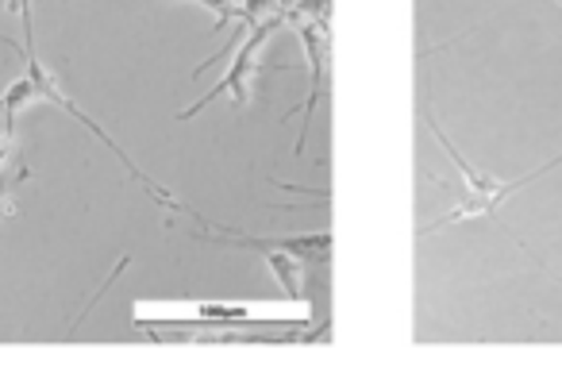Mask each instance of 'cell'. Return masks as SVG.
I'll list each match as a JSON object with an SVG mask.
<instances>
[{
    "label": "cell",
    "mask_w": 562,
    "mask_h": 370,
    "mask_svg": "<svg viewBox=\"0 0 562 370\" xmlns=\"http://www.w3.org/2000/svg\"><path fill=\"white\" fill-rule=\"evenodd\" d=\"M12 158H16V127H4L0 132V173L9 170Z\"/></svg>",
    "instance_id": "5b68a950"
},
{
    "label": "cell",
    "mask_w": 562,
    "mask_h": 370,
    "mask_svg": "<svg viewBox=\"0 0 562 370\" xmlns=\"http://www.w3.org/2000/svg\"><path fill=\"white\" fill-rule=\"evenodd\" d=\"M9 9H12V12H20V20H24V32H27V81H32V86H35V97H43V101H50V104H58V109H63V112H70V116L78 120V124H86L89 132H93L97 139H101L104 147H109L112 155H116L120 162H124L127 170H132L135 178L143 181V190H147L150 198H155V201H162V205H170V209H178V201H173L170 193H162V190H158L155 181H150L147 173H143L139 166H135L132 158H127L124 150H120V143H112V139H109V132H104L101 124H93V120H89L86 112H81L78 104H74L70 97L63 93V86H58V81H55V74H50L47 66L40 63V55H35V27H32V4H27V0H9Z\"/></svg>",
    "instance_id": "6da1fadb"
},
{
    "label": "cell",
    "mask_w": 562,
    "mask_h": 370,
    "mask_svg": "<svg viewBox=\"0 0 562 370\" xmlns=\"http://www.w3.org/2000/svg\"><path fill=\"white\" fill-rule=\"evenodd\" d=\"M559 4H562V0H559Z\"/></svg>",
    "instance_id": "8992f818"
},
{
    "label": "cell",
    "mask_w": 562,
    "mask_h": 370,
    "mask_svg": "<svg viewBox=\"0 0 562 370\" xmlns=\"http://www.w3.org/2000/svg\"><path fill=\"white\" fill-rule=\"evenodd\" d=\"M262 255H266V262H270V267L278 270L281 285H285V293H293V298H297V293H301V270L290 262V255L270 251V247H262Z\"/></svg>",
    "instance_id": "3957f363"
},
{
    "label": "cell",
    "mask_w": 562,
    "mask_h": 370,
    "mask_svg": "<svg viewBox=\"0 0 562 370\" xmlns=\"http://www.w3.org/2000/svg\"><path fill=\"white\" fill-rule=\"evenodd\" d=\"M27 101H35V86L27 78H20V81H12L4 93H0V109H4V127H16V116H20V109H24Z\"/></svg>",
    "instance_id": "7a4b0ae2"
},
{
    "label": "cell",
    "mask_w": 562,
    "mask_h": 370,
    "mask_svg": "<svg viewBox=\"0 0 562 370\" xmlns=\"http://www.w3.org/2000/svg\"><path fill=\"white\" fill-rule=\"evenodd\" d=\"M27 178H32V166H20L12 178L0 173V221L16 213V190H20V181H27Z\"/></svg>",
    "instance_id": "277c9868"
}]
</instances>
